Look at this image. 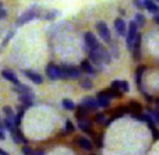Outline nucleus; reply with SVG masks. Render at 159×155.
Masks as SVG:
<instances>
[{"instance_id":"1","label":"nucleus","mask_w":159,"mask_h":155,"mask_svg":"<svg viewBox=\"0 0 159 155\" xmlns=\"http://www.w3.org/2000/svg\"><path fill=\"white\" fill-rule=\"evenodd\" d=\"M137 34H138V25L135 24L134 21H130L129 27H127V34H126V46L130 52H131V48H133V43H134V41H135Z\"/></svg>"},{"instance_id":"2","label":"nucleus","mask_w":159,"mask_h":155,"mask_svg":"<svg viewBox=\"0 0 159 155\" xmlns=\"http://www.w3.org/2000/svg\"><path fill=\"white\" fill-rule=\"evenodd\" d=\"M38 16H39V10H38L36 6H34V7H31L30 10H27L24 14H21V16L18 17V20H17L16 24L18 25V27L20 25H24V24H27V22L32 21V20L36 18Z\"/></svg>"},{"instance_id":"3","label":"nucleus","mask_w":159,"mask_h":155,"mask_svg":"<svg viewBox=\"0 0 159 155\" xmlns=\"http://www.w3.org/2000/svg\"><path fill=\"white\" fill-rule=\"evenodd\" d=\"M61 73H63V78H80L81 75V70L77 66H69V64H63L60 66Z\"/></svg>"},{"instance_id":"4","label":"nucleus","mask_w":159,"mask_h":155,"mask_svg":"<svg viewBox=\"0 0 159 155\" xmlns=\"http://www.w3.org/2000/svg\"><path fill=\"white\" fill-rule=\"evenodd\" d=\"M96 31H98L101 39H103L105 42H110V41H112L110 30L107 28V25H106V22H105V21H98V22H96Z\"/></svg>"},{"instance_id":"5","label":"nucleus","mask_w":159,"mask_h":155,"mask_svg":"<svg viewBox=\"0 0 159 155\" xmlns=\"http://www.w3.org/2000/svg\"><path fill=\"white\" fill-rule=\"evenodd\" d=\"M46 75L50 80H60V78H63V73H61L60 66H56L53 63H49L46 66Z\"/></svg>"},{"instance_id":"6","label":"nucleus","mask_w":159,"mask_h":155,"mask_svg":"<svg viewBox=\"0 0 159 155\" xmlns=\"http://www.w3.org/2000/svg\"><path fill=\"white\" fill-rule=\"evenodd\" d=\"M101 49H102V46L99 45V46H98V48H95V49L88 50V60H89L91 63H93V64H96V66H99V69H102Z\"/></svg>"},{"instance_id":"7","label":"nucleus","mask_w":159,"mask_h":155,"mask_svg":"<svg viewBox=\"0 0 159 155\" xmlns=\"http://www.w3.org/2000/svg\"><path fill=\"white\" fill-rule=\"evenodd\" d=\"M141 42H143V36L138 32L137 36H135L134 43H133V48H131V55L135 62H138L141 59Z\"/></svg>"},{"instance_id":"8","label":"nucleus","mask_w":159,"mask_h":155,"mask_svg":"<svg viewBox=\"0 0 159 155\" xmlns=\"http://www.w3.org/2000/svg\"><path fill=\"white\" fill-rule=\"evenodd\" d=\"M84 43L85 48H87V52L91 49H95V48L99 46V41L96 39V36L93 35L92 32H85L84 35Z\"/></svg>"},{"instance_id":"9","label":"nucleus","mask_w":159,"mask_h":155,"mask_svg":"<svg viewBox=\"0 0 159 155\" xmlns=\"http://www.w3.org/2000/svg\"><path fill=\"white\" fill-rule=\"evenodd\" d=\"M147 71V66H144V64H140V66L135 69V85H137L138 91H141L144 94V88H143V75L144 73Z\"/></svg>"},{"instance_id":"10","label":"nucleus","mask_w":159,"mask_h":155,"mask_svg":"<svg viewBox=\"0 0 159 155\" xmlns=\"http://www.w3.org/2000/svg\"><path fill=\"white\" fill-rule=\"evenodd\" d=\"M115 31L117 32V35L119 36H126V34H127V24H126V21H124L123 18H116L115 20Z\"/></svg>"},{"instance_id":"11","label":"nucleus","mask_w":159,"mask_h":155,"mask_svg":"<svg viewBox=\"0 0 159 155\" xmlns=\"http://www.w3.org/2000/svg\"><path fill=\"white\" fill-rule=\"evenodd\" d=\"M80 70H81V73H85V74H88V75H95L96 74L95 67H93V64L91 63L88 59H84V60L81 62V64H80Z\"/></svg>"},{"instance_id":"12","label":"nucleus","mask_w":159,"mask_h":155,"mask_svg":"<svg viewBox=\"0 0 159 155\" xmlns=\"http://www.w3.org/2000/svg\"><path fill=\"white\" fill-rule=\"evenodd\" d=\"M24 75L25 77L28 78V80L30 81H32L34 84H42L43 83V77H42L41 74H39V73H36V71H32V70H24Z\"/></svg>"},{"instance_id":"13","label":"nucleus","mask_w":159,"mask_h":155,"mask_svg":"<svg viewBox=\"0 0 159 155\" xmlns=\"http://www.w3.org/2000/svg\"><path fill=\"white\" fill-rule=\"evenodd\" d=\"M98 97H102V98H107V99H113V98H120V97H121V92L110 87V88H107V89H103V91L98 92Z\"/></svg>"},{"instance_id":"14","label":"nucleus","mask_w":159,"mask_h":155,"mask_svg":"<svg viewBox=\"0 0 159 155\" xmlns=\"http://www.w3.org/2000/svg\"><path fill=\"white\" fill-rule=\"evenodd\" d=\"M81 106H84L85 109H87L88 112L91 111H95V109H98V101H96V98H91V97H87L84 98V99L81 101Z\"/></svg>"},{"instance_id":"15","label":"nucleus","mask_w":159,"mask_h":155,"mask_svg":"<svg viewBox=\"0 0 159 155\" xmlns=\"http://www.w3.org/2000/svg\"><path fill=\"white\" fill-rule=\"evenodd\" d=\"M112 88H115V89H117V91H120L121 94L123 92H129L130 91V85H129V83L127 81H124V80H115V81H112Z\"/></svg>"},{"instance_id":"16","label":"nucleus","mask_w":159,"mask_h":155,"mask_svg":"<svg viewBox=\"0 0 159 155\" xmlns=\"http://www.w3.org/2000/svg\"><path fill=\"white\" fill-rule=\"evenodd\" d=\"M18 99L25 109L34 106V94H21L18 95Z\"/></svg>"},{"instance_id":"17","label":"nucleus","mask_w":159,"mask_h":155,"mask_svg":"<svg viewBox=\"0 0 159 155\" xmlns=\"http://www.w3.org/2000/svg\"><path fill=\"white\" fill-rule=\"evenodd\" d=\"M77 144L80 148H82L84 151H91L92 150V143H91V140H88L87 137H77Z\"/></svg>"},{"instance_id":"18","label":"nucleus","mask_w":159,"mask_h":155,"mask_svg":"<svg viewBox=\"0 0 159 155\" xmlns=\"http://www.w3.org/2000/svg\"><path fill=\"white\" fill-rule=\"evenodd\" d=\"M127 112H129V109L127 108H123V109H119L117 112H116V113H113L112 116L109 117V119L106 120V123H105V125L106 126H109V125H112L113 122H115V120H119V119H121V117L124 116V115L127 113Z\"/></svg>"},{"instance_id":"19","label":"nucleus","mask_w":159,"mask_h":155,"mask_svg":"<svg viewBox=\"0 0 159 155\" xmlns=\"http://www.w3.org/2000/svg\"><path fill=\"white\" fill-rule=\"evenodd\" d=\"M2 77L4 78V80L10 81V83H13L14 85H17V84L20 83L18 78H17V75H16V73L11 71V70H3V71H2Z\"/></svg>"},{"instance_id":"20","label":"nucleus","mask_w":159,"mask_h":155,"mask_svg":"<svg viewBox=\"0 0 159 155\" xmlns=\"http://www.w3.org/2000/svg\"><path fill=\"white\" fill-rule=\"evenodd\" d=\"M144 8L148 10L149 13H152V14H157L159 11V6L154 0H144Z\"/></svg>"},{"instance_id":"21","label":"nucleus","mask_w":159,"mask_h":155,"mask_svg":"<svg viewBox=\"0 0 159 155\" xmlns=\"http://www.w3.org/2000/svg\"><path fill=\"white\" fill-rule=\"evenodd\" d=\"M11 136H13V140L17 143V144H20V143H24V144H27V141H28V140L24 137V134H22L17 127H16V130L11 133Z\"/></svg>"},{"instance_id":"22","label":"nucleus","mask_w":159,"mask_h":155,"mask_svg":"<svg viewBox=\"0 0 159 155\" xmlns=\"http://www.w3.org/2000/svg\"><path fill=\"white\" fill-rule=\"evenodd\" d=\"M14 91L18 92V95H21V94H34V91L30 88V87L24 85V84H21V83H18L16 87H14Z\"/></svg>"},{"instance_id":"23","label":"nucleus","mask_w":159,"mask_h":155,"mask_svg":"<svg viewBox=\"0 0 159 155\" xmlns=\"http://www.w3.org/2000/svg\"><path fill=\"white\" fill-rule=\"evenodd\" d=\"M110 60H112V55H110V52L107 49H105V48H102L101 49V62H102V64H109Z\"/></svg>"},{"instance_id":"24","label":"nucleus","mask_w":159,"mask_h":155,"mask_svg":"<svg viewBox=\"0 0 159 155\" xmlns=\"http://www.w3.org/2000/svg\"><path fill=\"white\" fill-rule=\"evenodd\" d=\"M77 126H78L80 130H81V131H85V133H88V131L91 130V122H89V120H87V119L80 120Z\"/></svg>"},{"instance_id":"25","label":"nucleus","mask_w":159,"mask_h":155,"mask_svg":"<svg viewBox=\"0 0 159 155\" xmlns=\"http://www.w3.org/2000/svg\"><path fill=\"white\" fill-rule=\"evenodd\" d=\"M129 106H130V109L133 111V113H141V111H143V106H141V103H138L137 101H130Z\"/></svg>"},{"instance_id":"26","label":"nucleus","mask_w":159,"mask_h":155,"mask_svg":"<svg viewBox=\"0 0 159 155\" xmlns=\"http://www.w3.org/2000/svg\"><path fill=\"white\" fill-rule=\"evenodd\" d=\"M61 105H63V108L66 109V111H74L75 109V103L73 102L71 99H69V98H64V99L61 101Z\"/></svg>"},{"instance_id":"27","label":"nucleus","mask_w":159,"mask_h":155,"mask_svg":"<svg viewBox=\"0 0 159 155\" xmlns=\"http://www.w3.org/2000/svg\"><path fill=\"white\" fill-rule=\"evenodd\" d=\"M3 126H4V130H8L10 133H13V131L16 130V125H14V120H10V119H7V117L3 120Z\"/></svg>"},{"instance_id":"28","label":"nucleus","mask_w":159,"mask_h":155,"mask_svg":"<svg viewBox=\"0 0 159 155\" xmlns=\"http://www.w3.org/2000/svg\"><path fill=\"white\" fill-rule=\"evenodd\" d=\"M134 22L138 25V28L144 27V25H145V17H144L141 13H137L134 16Z\"/></svg>"},{"instance_id":"29","label":"nucleus","mask_w":159,"mask_h":155,"mask_svg":"<svg viewBox=\"0 0 159 155\" xmlns=\"http://www.w3.org/2000/svg\"><path fill=\"white\" fill-rule=\"evenodd\" d=\"M3 112H4V115L7 116V119L14 120V117H16V113H14V109L11 108V106H3Z\"/></svg>"},{"instance_id":"30","label":"nucleus","mask_w":159,"mask_h":155,"mask_svg":"<svg viewBox=\"0 0 159 155\" xmlns=\"http://www.w3.org/2000/svg\"><path fill=\"white\" fill-rule=\"evenodd\" d=\"M80 85H81L82 89H92L93 84H92V81H91L89 78H82V80L80 81Z\"/></svg>"},{"instance_id":"31","label":"nucleus","mask_w":159,"mask_h":155,"mask_svg":"<svg viewBox=\"0 0 159 155\" xmlns=\"http://www.w3.org/2000/svg\"><path fill=\"white\" fill-rule=\"evenodd\" d=\"M89 113V112L87 111V109L84 108V106H81L80 105L78 108H77V112H75V115H77V117L80 120H82V119H85V116H87V115Z\"/></svg>"},{"instance_id":"32","label":"nucleus","mask_w":159,"mask_h":155,"mask_svg":"<svg viewBox=\"0 0 159 155\" xmlns=\"http://www.w3.org/2000/svg\"><path fill=\"white\" fill-rule=\"evenodd\" d=\"M96 101H98V106H99V108H107V106L110 105V99H107V98L96 97Z\"/></svg>"},{"instance_id":"33","label":"nucleus","mask_w":159,"mask_h":155,"mask_svg":"<svg viewBox=\"0 0 159 155\" xmlns=\"http://www.w3.org/2000/svg\"><path fill=\"white\" fill-rule=\"evenodd\" d=\"M93 120H95L98 125H105V123H106V117H105L103 113H96L95 117H93Z\"/></svg>"},{"instance_id":"34","label":"nucleus","mask_w":159,"mask_h":155,"mask_svg":"<svg viewBox=\"0 0 159 155\" xmlns=\"http://www.w3.org/2000/svg\"><path fill=\"white\" fill-rule=\"evenodd\" d=\"M56 16H59V11H57V10H52V11H49V13L45 14L43 18H45V20H55Z\"/></svg>"},{"instance_id":"35","label":"nucleus","mask_w":159,"mask_h":155,"mask_svg":"<svg viewBox=\"0 0 159 155\" xmlns=\"http://www.w3.org/2000/svg\"><path fill=\"white\" fill-rule=\"evenodd\" d=\"M75 130V127H74V125H73V122L71 120H66V133L69 134V133H73V131Z\"/></svg>"},{"instance_id":"36","label":"nucleus","mask_w":159,"mask_h":155,"mask_svg":"<svg viewBox=\"0 0 159 155\" xmlns=\"http://www.w3.org/2000/svg\"><path fill=\"white\" fill-rule=\"evenodd\" d=\"M133 4H134V7H137L138 10H143L144 8V0H133Z\"/></svg>"},{"instance_id":"37","label":"nucleus","mask_w":159,"mask_h":155,"mask_svg":"<svg viewBox=\"0 0 159 155\" xmlns=\"http://www.w3.org/2000/svg\"><path fill=\"white\" fill-rule=\"evenodd\" d=\"M22 154H24V155H32V154H34V151L31 150V148L28 147L27 144H25L24 147H22Z\"/></svg>"},{"instance_id":"38","label":"nucleus","mask_w":159,"mask_h":155,"mask_svg":"<svg viewBox=\"0 0 159 155\" xmlns=\"http://www.w3.org/2000/svg\"><path fill=\"white\" fill-rule=\"evenodd\" d=\"M151 116H152V119L155 120V122L159 125V111H157V112H151Z\"/></svg>"},{"instance_id":"39","label":"nucleus","mask_w":159,"mask_h":155,"mask_svg":"<svg viewBox=\"0 0 159 155\" xmlns=\"http://www.w3.org/2000/svg\"><path fill=\"white\" fill-rule=\"evenodd\" d=\"M13 34H14L13 31L7 34V36H6V39H4V41H3V46H6V45H7V42H8V41H10V39H11V36H13Z\"/></svg>"},{"instance_id":"40","label":"nucleus","mask_w":159,"mask_h":155,"mask_svg":"<svg viewBox=\"0 0 159 155\" xmlns=\"http://www.w3.org/2000/svg\"><path fill=\"white\" fill-rule=\"evenodd\" d=\"M96 147H98V148H102V147H103V141H102V136H99L98 139H96Z\"/></svg>"},{"instance_id":"41","label":"nucleus","mask_w":159,"mask_h":155,"mask_svg":"<svg viewBox=\"0 0 159 155\" xmlns=\"http://www.w3.org/2000/svg\"><path fill=\"white\" fill-rule=\"evenodd\" d=\"M6 16H7V13H6V10H3V8L0 7V20L6 18Z\"/></svg>"},{"instance_id":"42","label":"nucleus","mask_w":159,"mask_h":155,"mask_svg":"<svg viewBox=\"0 0 159 155\" xmlns=\"http://www.w3.org/2000/svg\"><path fill=\"white\" fill-rule=\"evenodd\" d=\"M6 139V134H4V129L0 127V140H4Z\"/></svg>"},{"instance_id":"43","label":"nucleus","mask_w":159,"mask_h":155,"mask_svg":"<svg viewBox=\"0 0 159 155\" xmlns=\"http://www.w3.org/2000/svg\"><path fill=\"white\" fill-rule=\"evenodd\" d=\"M152 18H154V21L157 22V24H159V11L157 14H154V17H152Z\"/></svg>"},{"instance_id":"44","label":"nucleus","mask_w":159,"mask_h":155,"mask_svg":"<svg viewBox=\"0 0 159 155\" xmlns=\"http://www.w3.org/2000/svg\"><path fill=\"white\" fill-rule=\"evenodd\" d=\"M0 155H8L7 153H6L4 150H2V148H0Z\"/></svg>"},{"instance_id":"45","label":"nucleus","mask_w":159,"mask_h":155,"mask_svg":"<svg viewBox=\"0 0 159 155\" xmlns=\"http://www.w3.org/2000/svg\"><path fill=\"white\" fill-rule=\"evenodd\" d=\"M155 102H157V105L159 106V98H157V99H155Z\"/></svg>"},{"instance_id":"46","label":"nucleus","mask_w":159,"mask_h":155,"mask_svg":"<svg viewBox=\"0 0 159 155\" xmlns=\"http://www.w3.org/2000/svg\"><path fill=\"white\" fill-rule=\"evenodd\" d=\"M154 2H155V3H157V4H159V0H154Z\"/></svg>"},{"instance_id":"47","label":"nucleus","mask_w":159,"mask_h":155,"mask_svg":"<svg viewBox=\"0 0 159 155\" xmlns=\"http://www.w3.org/2000/svg\"><path fill=\"white\" fill-rule=\"evenodd\" d=\"M0 7H2V2H0Z\"/></svg>"}]
</instances>
